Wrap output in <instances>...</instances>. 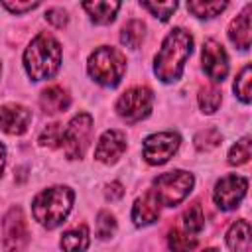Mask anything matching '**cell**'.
I'll use <instances>...</instances> for the list:
<instances>
[{
	"mask_svg": "<svg viewBox=\"0 0 252 252\" xmlns=\"http://www.w3.org/2000/svg\"><path fill=\"white\" fill-rule=\"evenodd\" d=\"M32 112L16 102H8L0 108V128L10 136H20L30 128Z\"/></svg>",
	"mask_w": 252,
	"mask_h": 252,
	"instance_id": "12",
	"label": "cell"
},
{
	"mask_svg": "<svg viewBox=\"0 0 252 252\" xmlns=\"http://www.w3.org/2000/svg\"><path fill=\"white\" fill-rule=\"evenodd\" d=\"M220 104V91L215 85H203L199 89V106L203 112L213 114Z\"/></svg>",
	"mask_w": 252,
	"mask_h": 252,
	"instance_id": "22",
	"label": "cell"
},
{
	"mask_svg": "<svg viewBox=\"0 0 252 252\" xmlns=\"http://www.w3.org/2000/svg\"><path fill=\"white\" fill-rule=\"evenodd\" d=\"M61 65V45L59 41L47 33H37L24 53V67L32 81L51 79Z\"/></svg>",
	"mask_w": 252,
	"mask_h": 252,
	"instance_id": "2",
	"label": "cell"
},
{
	"mask_svg": "<svg viewBox=\"0 0 252 252\" xmlns=\"http://www.w3.org/2000/svg\"><path fill=\"white\" fill-rule=\"evenodd\" d=\"M193 142H195V148L199 152H211L222 142V136H220V132L217 128H205V130L195 134Z\"/></svg>",
	"mask_w": 252,
	"mask_h": 252,
	"instance_id": "24",
	"label": "cell"
},
{
	"mask_svg": "<svg viewBox=\"0 0 252 252\" xmlns=\"http://www.w3.org/2000/svg\"><path fill=\"white\" fill-rule=\"evenodd\" d=\"M167 244H169L171 252H193L197 246V238L185 230L173 228L167 236Z\"/></svg>",
	"mask_w": 252,
	"mask_h": 252,
	"instance_id": "21",
	"label": "cell"
},
{
	"mask_svg": "<svg viewBox=\"0 0 252 252\" xmlns=\"http://www.w3.org/2000/svg\"><path fill=\"white\" fill-rule=\"evenodd\" d=\"M152 106H154V93L148 87H132L116 100L118 116L130 124L150 116Z\"/></svg>",
	"mask_w": 252,
	"mask_h": 252,
	"instance_id": "7",
	"label": "cell"
},
{
	"mask_svg": "<svg viewBox=\"0 0 252 252\" xmlns=\"http://www.w3.org/2000/svg\"><path fill=\"white\" fill-rule=\"evenodd\" d=\"M193 181L195 179H193V175L189 171H183V169L167 171V173H161L159 177L154 179L152 193L156 195L159 205L175 207V205H179L191 193Z\"/></svg>",
	"mask_w": 252,
	"mask_h": 252,
	"instance_id": "5",
	"label": "cell"
},
{
	"mask_svg": "<svg viewBox=\"0 0 252 252\" xmlns=\"http://www.w3.org/2000/svg\"><path fill=\"white\" fill-rule=\"evenodd\" d=\"M83 8L94 24H110L120 10V2H85Z\"/></svg>",
	"mask_w": 252,
	"mask_h": 252,
	"instance_id": "18",
	"label": "cell"
},
{
	"mask_svg": "<svg viewBox=\"0 0 252 252\" xmlns=\"http://www.w3.org/2000/svg\"><path fill=\"white\" fill-rule=\"evenodd\" d=\"M93 134V118L89 112H81L71 118V122L63 128V150L67 159H81L89 148Z\"/></svg>",
	"mask_w": 252,
	"mask_h": 252,
	"instance_id": "6",
	"label": "cell"
},
{
	"mask_svg": "<svg viewBox=\"0 0 252 252\" xmlns=\"http://www.w3.org/2000/svg\"><path fill=\"white\" fill-rule=\"evenodd\" d=\"M144 30H146L144 22H140V20H130V22L124 24V28H122V32H120V41H122L126 47L136 49V47L142 43V39H144Z\"/></svg>",
	"mask_w": 252,
	"mask_h": 252,
	"instance_id": "20",
	"label": "cell"
},
{
	"mask_svg": "<svg viewBox=\"0 0 252 252\" xmlns=\"http://www.w3.org/2000/svg\"><path fill=\"white\" fill-rule=\"evenodd\" d=\"M159 217V201L156 199V195L150 191H146L142 197H138L134 201L132 207V220L136 226H148L152 222H156Z\"/></svg>",
	"mask_w": 252,
	"mask_h": 252,
	"instance_id": "14",
	"label": "cell"
},
{
	"mask_svg": "<svg viewBox=\"0 0 252 252\" xmlns=\"http://www.w3.org/2000/svg\"><path fill=\"white\" fill-rule=\"evenodd\" d=\"M39 104L43 108L45 114H57V112H65L71 104V94L67 93V89L53 85L41 91L39 94Z\"/></svg>",
	"mask_w": 252,
	"mask_h": 252,
	"instance_id": "15",
	"label": "cell"
},
{
	"mask_svg": "<svg viewBox=\"0 0 252 252\" xmlns=\"http://www.w3.org/2000/svg\"><path fill=\"white\" fill-rule=\"evenodd\" d=\"M89 228L87 224H79L71 230H67L61 236V248L63 252H85L89 248Z\"/></svg>",
	"mask_w": 252,
	"mask_h": 252,
	"instance_id": "19",
	"label": "cell"
},
{
	"mask_svg": "<svg viewBox=\"0 0 252 252\" xmlns=\"http://www.w3.org/2000/svg\"><path fill=\"white\" fill-rule=\"evenodd\" d=\"M39 144L45 146V148H59L63 144V126L59 122H53V124H47L39 136Z\"/></svg>",
	"mask_w": 252,
	"mask_h": 252,
	"instance_id": "27",
	"label": "cell"
},
{
	"mask_svg": "<svg viewBox=\"0 0 252 252\" xmlns=\"http://www.w3.org/2000/svg\"><path fill=\"white\" fill-rule=\"evenodd\" d=\"M142 8H146V10H150L152 12V16H156V18H159V20H169V16L175 12V8H177V2H142Z\"/></svg>",
	"mask_w": 252,
	"mask_h": 252,
	"instance_id": "30",
	"label": "cell"
},
{
	"mask_svg": "<svg viewBox=\"0 0 252 252\" xmlns=\"http://www.w3.org/2000/svg\"><path fill=\"white\" fill-rule=\"evenodd\" d=\"M179 134L175 132H158V134H152L144 140V146H142V154H144V159L152 165H161L165 163L169 158H173V154L177 152L179 148Z\"/></svg>",
	"mask_w": 252,
	"mask_h": 252,
	"instance_id": "9",
	"label": "cell"
},
{
	"mask_svg": "<svg viewBox=\"0 0 252 252\" xmlns=\"http://www.w3.org/2000/svg\"><path fill=\"white\" fill-rule=\"evenodd\" d=\"M246 189H248L246 177H242V175H224L215 185V191H213L215 205L220 211L236 209L238 203L242 201V197L246 195Z\"/></svg>",
	"mask_w": 252,
	"mask_h": 252,
	"instance_id": "10",
	"label": "cell"
},
{
	"mask_svg": "<svg viewBox=\"0 0 252 252\" xmlns=\"http://www.w3.org/2000/svg\"><path fill=\"white\" fill-rule=\"evenodd\" d=\"M226 244L232 252H246L250 246V224L248 220L240 219L230 224L226 232Z\"/></svg>",
	"mask_w": 252,
	"mask_h": 252,
	"instance_id": "17",
	"label": "cell"
},
{
	"mask_svg": "<svg viewBox=\"0 0 252 252\" xmlns=\"http://www.w3.org/2000/svg\"><path fill=\"white\" fill-rule=\"evenodd\" d=\"M201 59H203V69L207 73V77L213 83H222L228 75V57L224 47L215 41V39H207L203 43V51H201Z\"/></svg>",
	"mask_w": 252,
	"mask_h": 252,
	"instance_id": "11",
	"label": "cell"
},
{
	"mask_svg": "<svg viewBox=\"0 0 252 252\" xmlns=\"http://www.w3.org/2000/svg\"><path fill=\"white\" fill-rule=\"evenodd\" d=\"M191 51H193L191 33L183 28H173L165 35V39H163V43H161V47H159V51L154 59L156 77L163 83L177 81L183 73L185 61L189 59Z\"/></svg>",
	"mask_w": 252,
	"mask_h": 252,
	"instance_id": "1",
	"label": "cell"
},
{
	"mask_svg": "<svg viewBox=\"0 0 252 252\" xmlns=\"http://www.w3.org/2000/svg\"><path fill=\"white\" fill-rule=\"evenodd\" d=\"M203 252H219L217 248H207V250H203Z\"/></svg>",
	"mask_w": 252,
	"mask_h": 252,
	"instance_id": "35",
	"label": "cell"
},
{
	"mask_svg": "<svg viewBox=\"0 0 252 252\" xmlns=\"http://www.w3.org/2000/svg\"><path fill=\"white\" fill-rule=\"evenodd\" d=\"M2 6L8 8V10L14 12V14H24V12H30V10L37 8L39 2H4Z\"/></svg>",
	"mask_w": 252,
	"mask_h": 252,
	"instance_id": "32",
	"label": "cell"
},
{
	"mask_svg": "<svg viewBox=\"0 0 252 252\" xmlns=\"http://www.w3.org/2000/svg\"><path fill=\"white\" fill-rule=\"evenodd\" d=\"M126 152V136L120 130H106L94 150V158L100 163H114Z\"/></svg>",
	"mask_w": 252,
	"mask_h": 252,
	"instance_id": "13",
	"label": "cell"
},
{
	"mask_svg": "<svg viewBox=\"0 0 252 252\" xmlns=\"http://www.w3.org/2000/svg\"><path fill=\"white\" fill-rule=\"evenodd\" d=\"M114 230H116L114 217L108 211H100L96 215V236L102 238V240H106V238H110L114 234Z\"/></svg>",
	"mask_w": 252,
	"mask_h": 252,
	"instance_id": "29",
	"label": "cell"
},
{
	"mask_svg": "<svg viewBox=\"0 0 252 252\" xmlns=\"http://www.w3.org/2000/svg\"><path fill=\"white\" fill-rule=\"evenodd\" d=\"M122 195H124V187L120 181H112L110 185H106V199L118 201V199H122Z\"/></svg>",
	"mask_w": 252,
	"mask_h": 252,
	"instance_id": "33",
	"label": "cell"
},
{
	"mask_svg": "<svg viewBox=\"0 0 252 252\" xmlns=\"http://www.w3.org/2000/svg\"><path fill=\"white\" fill-rule=\"evenodd\" d=\"M226 8V2H189L187 10L197 18H215Z\"/></svg>",
	"mask_w": 252,
	"mask_h": 252,
	"instance_id": "25",
	"label": "cell"
},
{
	"mask_svg": "<svg viewBox=\"0 0 252 252\" xmlns=\"http://www.w3.org/2000/svg\"><path fill=\"white\" fill-rule=\"evenodd\" d=\"M4 165H6V148H4L2 144H0V177H2Z\"/></svg>",
	"mask_w": 252,
	"mask_h": 252,
	"instance_id": "34",
	"label": "cell"
},
{
	"mask_svg": "<svg viewBox=\"0 0 252 252\" xmlns=\"http://www.w3.org/2000/svg\"><path fill=\"white\" fill-rule=\"evenodd\" d=\"M45 20H47L51 26H55V28H63L69 18H67V12H65L63 8H51V10L45 12Z\"/></svg>",
	"mask_w": 252,
	"mask_h": 252,
	"instance_id": "31",
	"label": "cell"
},
{
	"mask_svg": "<svg viewBox=\"0 0 252 252\" xmlns=\"http://www.w3.org/2000/svg\"><path fill=\"white\" fill-rule=\"evenodd\" d=\"M250 10H252V6H246L230 22V28H228V37L238 49L250 47Z\"/></svg>",
	"mask_w": 252,
	"mask_h": 252,
	"instance_id": "16",
	"label": "cell"
},
{
	"mask_svg": "<svg viewBox=\"0 0 252 252\" xmlns=\"http://www.w3.org/2000/svg\"><path fill=\"white\" fill-rule=\"evenodd\" d=\"M30 242V230L20 207H12L2 220V246L6 252H22Z\"/></svg>",
	"mask_w": 252,
	"mask_h": 252,
	"instance_id": "8",
	"label": "cell"
},
{
	"mask_svg": "<svg viewBox=\"0 0 252 252\" xmlns=\"http://www.w3.org/2000/svg\"><path fill=\"white\" fill-rule=\"evenodd\" d=\"M250 83H252V67L250 65H244L242 67V71L236 75V81H234V93H236V96L244 102V104H248L250 102Z\"/></svg>",
	"mask_w": 252,
	"mask_h": 252,
	"instance_id": "26",
	"label": "cell"
},
{
	"mask_svg": "<svg viewBox=\"0 0 252 252\" xmlns=\"http://www.w3.org/2000/svg\"><path fill=\"white\" fill-rule=\"evenodd\" d=\"M73 191L63 185L49 187L35 195L32 203V213L35 220L45 228H57L65 222L71 207H73Z\"/></svg>",
	"mask_w": 252,
	"mask_h": 252,
	"instance_id": "3",
	"label": "cell"
},
{
	"mask_svg": "<svg viewBox=\"0 0 252 252\" xmlns=\"http://www.w3.org/2000/svg\"><path fill=\"white\" fill-rule=\"evenodd\" d=\"M89 75L102 87H116L126 73V57L110 45L96 47L87 63Z\"/></svg>",
	"mask_w": 252,
	"mask_h": 252,
	"instance_id": "4",
	"label": "cell"
},
{
	"mask_svg": "<svg viewBox=\"0 0 252 252\" xmlns=\"http://www.w3.org/2000/svg\"><path fill=\"white\" fill-rule=\"evenodd\" d=\"M248 159H250V138L246 136V138L238 140L230 148V152H228V163L230 165H242Z\"/></svg>",
	"mask_w": 252,
	"mask_h": 252,
	"instance_id": "28",
	"label": "cell"
},
{
	"mask_svg": "<svg viewBox=\"0 0 252 252\" xmlns=\"http://www.w3.org/2000/svg\"><path fill=\"white\" fill-rule=\"evenodd\" d=\"M183 226H185V232L189 234H197L203 230L205 226V215H203V209L199 203H193L185 213H183Z\"/></svg>",
	"mask_w": 252,
	"mask_h": 252,
	"instance_id": "23",
	"label": "cell"
}]
</instances>
